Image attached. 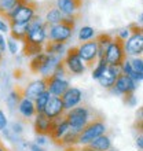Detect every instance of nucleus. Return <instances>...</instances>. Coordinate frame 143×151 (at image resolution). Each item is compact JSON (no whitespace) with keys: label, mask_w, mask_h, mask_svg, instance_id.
I'll list each match as a JSON object with an SVG mask.
<instances>
[{"label":"nucleus","mask_w":143,"mask_h":151,"mask_svg":"<svg viewBox=\"0 0 143 151\" xmlns=\"http://www.w3.org/2000/svg\"><path fill=\"white\" fill-rule=\"evenodd\" d=\"M80 17H81V14H76V15H70V17L64 15V18L61 19L59 24L51 25V29H50V32H48L47 40L55 41V43L66 44L68 40L70 39L72 35H73L76 22H77V19H79ZM47 40H46V41H47Z\"/></svg>","instance_id":"1"},{"label":"nucleus","mask_w":143,"mask_h":151,"mask_svg":"<svg viewBox=\"0 0 143 151\" xmlns=\"http://www.w3.org/2000/svg\"><path fill=\"white\" fill-rule=\"evenodd\" d=\"M98 114H99V113L95 111V110H92V109H90V106L83 104V106H79V107H73V109H70V110H66L65 118L68 121L70 129L81 132V129H83L92 118H95Z\"/></svg>","instance_id":"2"},{"label":"nucleus","mask_w":143,"mask_h":151,"mask_svg":"<svg viewBox=\"0 0 143 151\" xmlns=\"http://www.w3.org/2000/svg\"><path fill=\"white\" fill-rule=\"evenodd\" d=\"M105 59L107 65L121 68V65L127 60V52H125V40H123L118 35L113 36L111 43L109 44L106 52H105Z\"/></svg>","instance_id":"3"},{"label":"nucleus","mask_w":143,"mask_h":151,"mask_svg":"<svg viewBox=\"0 0 143 151\" xmlns=\"http://www.w3.org/2000/svg\"><path fill=\"white\" fill-rule=\"evenodd\" d=\"M105 129H106L105 117L99 113L95 118H92L91 121L81 129V132H80V135H79V143L85 146V144H88L94 139L99 137L100 135H105Z\"/></svg>","instance_id":"4"},{"label":"nucleus","mask_w":143,"mask_h":151,"mask_svg":"<svg viewBox=\"0 0 143 151\" xmlns=\"http://www.w3.org/2000/svg\"><path fill=\"white\" fill-rule=\"evenodd\" d=\"M39 11V4L35 0H24L22 3L18 6L14 14L10 17V19L7 21L10 24H29L33 19V17L36 15V12Z\"/></svg>","instance_id":"5"},{"label":"nucleus","mask_w":143,"mask_h":151,"mask_svg":"<svg viewBox=\"0 0 143 151\" xmlns=\"http://www.w3.org/2000/svg\"><path fill=\"white\" fill-rule=\"evenodd\" d=\"M128 36L125 41V52L127 55H142L143 52V32L138 24H131L128 26Z\"/></svg>","instance_id":"6"},{"label":"nucleus","mask_w":143,"mask_h":151,"mask_svg":"<svg viewBox=\"0 0 143 151\" xmlns=\"http://www.w3.org/2000/svg\"><path fill=\"white\" fill-rule=\"evenodd\" d=\"M79 55L85 69H94V66L98 63V47L95 39L81 43V45H79Z\"/></svg>","instance_id":"7"},{"label":"nucleus","mask_w":143,"mask_h":151,"mask_svg":"<svg viewBox=\"0 0 143 151\" xmlns=\"http://www.w3.org/2000/svg\"><path fill=\"white\" fill-rule=\"evenodd\" d=\"M62 60H64V65L68 70L69 76H79L85 72V66L79 55V47L69 48V51L66 52V56Z\"/></svg>","instance_id":"8"},{"label":"nucleus","mask_w":143,"mask_h":151,"mask_svg":"<svg viewBox=\"0 0 143 151\" xmlns=\"http://www.w3.org/2000/svg\"><path fill=\"white\" fill-rule=\"evenodd\" d=\"M136 87H138V85H136L127 74L120 73L114 81V85H113L109 91L114 92L117 95H125V93H134Z\"/></svg>","instance_id":"9"},{"label":"nucleus","mask_w":143,"mask_h":151,"mask_svg":"<svg viewBox=\"0 0 143 151\" xmlns=\"http://www.w3.org/2000/svg\"><path fill=\"white\" fill-rule=\"evenodd\" d=\"M47 84V91L52 96H61L69 88V81L65 78H58L55 76H44L43 77Z\"/></svg>","instance_id":"10"},{"label":"nucleus","mask_w":143,"mask_h":151,"mask_svg":"<svg viewBox=\"0 0 143 151\" xmlns=\"http://www.w3.org/2000/svg\"><path fill=\"white\" fill-rule=\"evenodd\" d=\"M55 121L50 119L43 113H37L35 115V131L40 136H50L54 131Z\"/></svg>","instance_id":"11"},{"label":"nucleus","mask_w":143,"mask_h":151,"mask_svg":"<svg viewBox=\"0 0 143 151\" xmlns=\"http://www.w3.org/2000/svg\"><path fill=\"white\" fill-rule=\"evenodd\" d=\"M65 113H66V110H65L59 96H52V95L50 96V99H48L47 104L44 107L43 114L46 117H48L50 119H54L56 117H59V115L65 114Z\"/></svg>","instance_id":"12"},{"label":"nucleus","mask_w":143,"mask_h":151,"mask_svg":"<svg viewBox=\"0 0 143 151\" xmlns=\"http://www.w3.org/2000/svg\"><path fill=\"white\" fill-rule=\"evenodd\" d=\"M59 98H61V100H62V104H64L65 110H70V109L76 107V106L81 102L83 93H81V91L77 89V88L69 87Z\"/></svg>","instance_id":"13"},{"label":"nucleus","mask_w":143,"mask_h":151,"mask_svg":"<svg viewBox=\"0 0 143 151\" xmlns=\"http://www.w3.org/2000/svg\"><path fill=\"white\" fill-rule=\"evenodd\" d=\"M81 6H83V0H58L56 1V8L66 17L81 14L80 12Z\"/></svg>","instance_id":"14"},{"label":"nucleus","mask_w":143,"mask_h":151,"mask_svg":"<svg viewBox=\"0 0 143 151\" xmlns=\"http://www.w3.org/2000/svg\"><path fill=\"white\" fill-rule=\"evenodd\" d=\"M120 73H121V69L120 68L107 65V68L105 69V72L102 73V76L98 78V81H99V84L103 88L110 89V88L114 85V81H116V78H117V76H118Z\"/></svg>","instance_id":"15"},{"label":"nucleus","mask_w":143,"mask_h":151,"mask_svg":"<svg viewBox=\"0 0 143 151\" xmlns=\"http://www.w3.org/2000/svg\"><path fill=\"white\" fill-rule=\"evenodd\" d=\"M44 91H47V84H46V80L41 77L40 80H36L33 83L28 84V87H25V98L35 100Z\"/></svg>","instance_id":"16"},{"label":"nucleus","mask_w":143,"mask_h":151,"mask_svg":"<svg viewBox=\"0 0 143 151\" xmlns=\"http://www.w3.org/2000/svg\"><path fill=\"white\" fill-rule=\"evenodd\" d=\"M22 1L24 0H0V18L8 21Z\"/></svg>","instance_id":"17"},{"label":"nucleus","mask_w":143,"mask_h":151,"mask_svg":"<svg viewBox=\"0 0 143 151\" xmlns=\"http://www.w3.org/2000/svg\"><path fill=\"white\" fill-rule=\"evenodd\" d=\"M111 39H113V36L110 33H99L95 37L96 47H98V60L105 58V52H106L109 44L111 43Z\"/></svg>","instance_id":"18"},{"label":"nucleus","mask_w":143,"mask_h":151,"mask_svg":"<svg viewBox=\"0 0 143 151\" xmlns=\"http://www.w3.org/2000/svg\"><path fill=\"white\" fill-rule=\"evenodd\" d=\"M24 98H25V88L17 85L7 98V104L10 107V110H14L15 107H18V104L21 103V100Z\"/></svg>","instance_id":"19"},{"label":"nucleus","mask_w":143,"mask_h":151,"mask_svg":"<svg viewBox=\"0 0 143 151\" xmlns=\"http://www.w3.org/2000/svg\"><path fill=\"white\" fill-rule=\"evenodd\" d=\"M48 58H50V55L46 52H40V54L35 55L30 60V63H29V70L32 73H40L41 69L44 68V65L47 63Z\"/></svg>","instance_id":"20"},{"label":"nucleus","mask_w":143,"mask_h":151,"mask_svg":"<svg viewBox=\"0 0 143 151\" xmlns=\"http://www.w3.org/2000/svg\"><path fill=\"white\" fill-rule=\"evenodd\" d=\"M85 146H88L90 148H92V150H95V151H107L111 148V142L106 135H100L99 137L94 139L92 142L85 144Z\"/></svg>","instance_id":"21"},{"label":"nucleus","mask_w":143,"mask_h":151,"mask_svg":"<svg viewBox=\"0 0 143 151\" xmlns=\"http://www.w3.org/2000/svg\"><path fill=\"white\" fill-rule=\"evenodd\" d=\"M22 43H24V48H22V55L24 56H35L40 52H43V45L41 44L32 43L28 39H24Z\"/></svg>","instance_id":"22"},{"label":"nucleus","mask_w":143,"mask_h":151,"mask_svg":"<svg viewBox=\"0 0 143 151\" xmlns=\"http://www.w3.org/2000/svg\"><path fill=\"white\" fill-rule=\"evenodd\" d=\"M28 25L29 24H10V35L14 40L17 41H22V40L26 37V33H28Z\"/></svg>","instance_id":"23"},{"label":"nucleus","mask_w":143,"mask_h":151,"mask_svg":"<svg viewBox=\"0 0 143 151\" xmlns=\"http://www.w3.org/2000/svg\"><path fill=\"white\" fill-rule=\"evenodd\" d=\"M18 110H20L21 115H24L25 118H30V117L36 115V109L35 104H33V100L26 99V98L21 100V103L18 104Z\"/></svg>","instance_id":"24"},{"label":"nucleus","mask_w":143,"mask_h":151,"mask_svg":"<svg viewBox=\"0 0 143 151\" xmlns=\"http://www.w3.org/2000/svg\"><path fill=\"white\" fill-rule=\"evenodd\" d=\"M43 50L46 54H48V55H58L59 56L61 54L65 52V44L55 43V41L47 40V41H46V45H43Z\"/></svg>","instance_id":"25"},{"label":"nucleus","mask_w":143,"mask_h":151,"mask_svg":"<svg viewBox=\"0 0 143 151\" xmlns=\"http://www.w3.org/2000/svg\"><path fill=\"white\" fill-rule=\"evenodd\" d=\"M50 96H51L50 95V92L44 91V92H41L35 100H33V104H35V109H36V114L44 111V107H46V104H47Z\"/></svg>","instance_id":"26"},{"label":"nucleus","mask_w":143,"mask_h":151,"mask_svg":"<svg viewBox=\"0 0 143 151\" xmlns=\"http://www.w3.org/2000/svg\"><path fill=\"white\" fill-rule=\"evenodd\" d=\"M64 18V14L58 10L56 7H52L48 10V12L46 14V22L50 25H56L59 24L61 19Z\"/></svg>","instance_id":"27"},{"label":"nucleus","mask_w":143,"mask_h":151,"mask_svg":"<svg viewBox=\"0 0 143 151\" xmlns=\"http://www.w3.org/2000/svg\"><path fill=\"white\" fill-rule=\"evenodd\" d=\"M107 68V62L105 58H102V59L98 60V63H96V68L92 69V78L98 80L102 76V73L105 72V69Z\"/></svg>","instance_id":"28"},{"label":"nucleus","mask_w":143,"mask_h":151,"mask_svg":"<svg viewBox=\"0 0 143 151\" xmlns=\"http://www.w3.org/2000/svg\"><path fill=\"white\" fill-rule=\"evenodd\" d=\"M94 35H95L94 29L90 28V26H84V28H81V30L79 33V40L80 41H88V40H91L94 37Z\"/></svg>","instance_id":"29"},{"label":"nucleus","mask_w":143,"mask_h":151,"mask_svg":"<svg viewBox=\"0 0 143 151\" xmlns=\"http://www.w3.org/2000/svg\"><path fill=\"white\" fill-rule=\"evenodd\" d=\"M131 66L134 69V72H136L138 74H143V60L142 56H138L135 59L131 60Z\"/></svg>","instance_id":"30"},{"label":"nucleus","mask_w":143,"mask_h":151,"mask_svg":"<svg viewBox=\"0 0 143 151\" xmlns=\"http://www.w3.org/2000/svg\"><path fill=\"white\" fill-rule=\"evenodd\" d=\"M6 127H7V118H6L4 113L0 110V131H4Z\"/></svg>","instance_id":"31"},{"label":"nucleus","mask_w":143,"mask_h":151,"mask_svg":"<svg viewBox=\"0 0 143 151\" xmlns=\"http://www.w3.org/2000/svg\"><path fill=\"white\" fill-rule=\"evenodd\" d=\"M7 45H8V48H10V52H11V54H17V50H18V48H17V44L14 40H8Z\"/></svg>","instance_id":"32"},{"label":"nucleus","mask_w":143,"mask_h":151,"mask_svg":"<svg viewBox=\"0 0 143 151\" xmlns=\"http://www.w3.org/2000/svg\"><path fill=\"white\" fill-rule=\"evenodd\" d=\"M0 30H1V32H7V30H8L7 24H6V22H3V19H0Z\"/></svg>","instance_id":"33"},{"label":"nucleus","mask_w":143,"mask_h":151,"mask_svg":"<svg viewBox=\"0 0 143 151\" xmlns=\"http://www.w3.org/2000/svg\"><path fill=\"white\" fill-rule=\"evenodd\" d=\"M29 146H30V150L32 151H46L40 147V146H37V144H29Z\"/></svg>","instance_id":"34"},{"label":"nucleus","mask_w":143,"mask_h":151,"mask_svg":"<svg viewBox=\"0 0 143 151\" xmlns=\"http://www.w3.org/2000/svg\"><path fill=\"white\" fill-rule=\"evenodd\" d=\"M0 50L3 52H4V50H6V43H4V39L1 35H0Z\"/></svg>","instance_id":"35"},{"label":"nucleus","mask_w":143,"mask_h":151,"mask_svg":"<svg viewBox=\"0 0 143 151\" xmlns=\"http://www.w3.org/2000/svg\"><path fill=\"white\" fill-rule=\"evenodd\" d=\"M142 133L139 135V137H138V140H136V143H138V147H139V150H142L143 148V142H142Z\"/></svg>","instance_id":"36"},{"label":"nucleus","mask_w":143,"mask_h":151,"mask_svg":"<svg viewBox=\"0 0 143 151\" xmlns=\"http://www.w3.org/2000/svg\"><path fill=\"white\" fill-rule=\"evenodd\" d=\"M37 143H39V144H44V143H46V139H44L43 136H40V137H37Z\"/></svg>","instance_id":"37"},{"label":"nucleus","mask_w":143,"mask_h":151,"mask_svg":"<svg viewBox=\"0 0 143 151\" xmlns=\"http://www.w3.org/2000/svg\"><path fill=\"white\" fill-rule=\"evenodd\" d=\"M0 151H8L7 148H6V146L1 143V140H0Z\"/></svg>","instance_id":"38"},{"label":"nucleus","mask_w":143,"mask_h":151,"mask_svg":"<svg viewBox=\"0 0 143 151\" xmlns=\"http://www.w3.org/2000/svg\"><path fill=\"white\" fill-rule=\"evenodd\" d=\"M1 60H3V51L0 50V63H1Z\"/></svg>","instance_id":"39"}]
</instances>
